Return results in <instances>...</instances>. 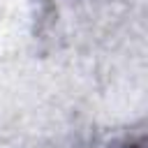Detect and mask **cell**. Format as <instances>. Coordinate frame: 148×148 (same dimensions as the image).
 Wrapping results in <instances>:
<instances>
[{
    "mask_svg": "<svg viewBox=\"0 0 148 148\" xmlns=\"http://www.w3.org/2000/svg\"><path fill=\"white\" fill-rule=\"evenodd\" d=\"M127 148H143V139H136V141H130Z\"/></svg>",
    "mask_w": 148,
    "mask_h": 148,
    "instance_id": "6da1fadb",
    "label": "cell"
}]
</instances>
